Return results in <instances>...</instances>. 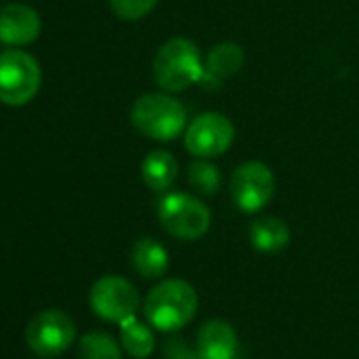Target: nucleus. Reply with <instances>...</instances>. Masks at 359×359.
<instances>
[{"label":"nucleus","instance_id":"nucleus-1","mask_svg":"<svg viewBox=\"0 0 359 359\" xmlns=\"http://www.w3.org/2000/svg\"><path fill=\"white\" fill-rule=\"evenodd\" d=\"M199 298L195 287L184 279H167L154 285L144 302V313L150 325L161 332L182 330L197 313Z\"/></svg>","mask_w":359,"mask_h":359},{"label":"nucleus","instance_id":"nucleus-2","mask_svg":"<svg viewBox=\"0 0 359 359\" xmlns=\"http://www.w3.org/2000/svg\"><path fill=\"white\" fill-rule=\"evenodd\" d=\"M152 76L165 91L177 93L203 81L205 70L197 45L189 39L175 36L161 45L152 62Z\"/></svg>","mask_w":359,"mask_h":359},{"label":"nucleus","instance_id":"nucleus-3","mask_svg":"<svg viewBox=\"0 0 359 359\" xmlns=\"http://www.w3.org/2000/svg\"><path fill=\"white\" fill-rule=\"evenodd\" d=\"M131 123L150 140L171 142L187 131V108L167 93H146L133 102Z\"/></svg>","mask_w":359,"mask_h":359},{"label":"nucleus","instance_id":"nucleus-4","mask_svg":"<svg viewBox=\"0 0 359 359\" xmlns=\"http://www.w3.org/2000/svg\"><path fill=\"white\" fill-rule=\"evenodd\" d=\"M41 66L30 53L22 49L0 53V102L3 104L24 106L32 102L41 89Z\"/></svg>","mask_w":359,"mask_h":359},{"label":"nucleus","instance_id":"nucleus-5","mask_svg":"<svg viewBox=\"0 0 359 359\" xmlns=\"http://www.w3.org/2000/svg\"><path fill=\"white\" fill-rule=\"evenodd\" d=\"M158 222L171 237L195 241L210 231L212 214L197 197L187 193H171L158 203Z\"/></svg>","mask_w":359,"mask_h":359},{"label":"nucleus","instance_id":"nucleus-6","mask_svg":"<svg viewBox=\"0 0 359 359\" xmlns=\"http://www.w3.org/2000/svg\"><path fill=\"white\" fill-rule=\"evenodd\" d=\"M275 195V175L269 165L260 161H248L233 171L231 197L233 203L245 212L256 214L269 205Z\"/></svg>","mask_w":359,"mask_h":359},{"label":"nucleus","instance_id":"nucleus-7","mask_svg":"<svg viewBox=\"0 0 359 359\" xmlns=\"http://www.w3.org/2000/svg\"><path fill=\"white\" fill-rule=\"evenodd\" d=\"M76 338L74 321L64 311H43L34 315L26 327V342L36 355L55 357L70 348Z\"/></svg>","mask_w":359,"mask_h":359},{"label":"nucleus","instance_id":"nucleus-8","mask_svg":"<svg viewBox=\"0 0 359 359\" xmlns=\"http://www.w3.org/2000/svg\"><path fill=\"white\" fill-rule=\"evenodd\" d=\"M89 300L97 317L112 323H123L125 319L135 315L140 304V294L137 287L125 277L108 275L93 283Z\"/></svg>","mask_w":359,"mask_h":359},{"label":"nucleus","instance_id":"nucleus-9","mask_svg":"<svg viewBox=\"0 0 359 359\" xmlns=\"http://www.w3.org/2000/svg\"><path fill=\"white\" fill-rule=\"evenodd\" d=\"M235 140V125L220 112L199 114L184 133V146L197 158H214L224 154Z\"/></svg>","mask_w":359,"mask_h":359},{"label":"nucleus","instance_id":"nucleus-10","mask_svg":"<svg viewBox=\"0 0 359 359\" xmlns=\"http://www.w3.org/2000/svg\"><path fill=\"white\" fill-rule=\"evenodd\" d=\"M43 30L41 15L22 3L0 5V43L9 47L32 45Z\"/></svg>","mask_w":359,"mask_h":359},{"label":"nucleus","instance_id":"nucleus-11","mask_svg":"<svg viewBox=\"0 0 359 359\" xmlns=\"http://www.w3.org/2000/svg\"><path fill=\"white\" fill-rule=\"evenodd\" d=\"M197 351L203 359H237L239 338L229 321L212 319L197 334Z\"/></svg>","mask_w":359,"mask_h":359},{"label":"nucleus","instance_id":"nucleus-12","mask_svg":"<svg viewBox=\"0 0 359 359\" xmlns=\"http://www.w3.org/2000/svg\"><path fill=\"white\" fill-rule=\"evenodd\" d=\"M177 177V161L167 150H152L142 161V180L150 191H167Z\"/></svg>","mask_w":359,"mask_h":359},{"label":"nucleus","instance_id":"nucleus-13","mask_svg":"<svg viewBox=\"0 0 359 359\" xmlns=\"http://www.w3.org/2000/svg\"><path fill=\"white\" fill-rule=\"evenodd\" d=\"M131 262H133V269L142 277L156 279V277L165 275V271L169 266V254L158 241H154L150 237H144V239L133 243Z\"/></svg>","mask_w":359,"mask_h":359},{"label":"nucleus","instance_id":"nucleus-14","mask_svg":"<svg viewBox=\"0 0 359 359\" xmlns=\"http://www.w3.org/2000/svg\"><path fill=\"white\" fill-rule=\"evenodd\" d=\"M290 229L281 218H260L250 229V241L252 245L262 254H275L281 252L290 243Z\"/></svg>","mask_w":359,"mask_h":359},{"label":"nucleus","instance_id":"nucleus-15","mask_svg":"<svg viewBox=\"0 0 359 359\" xmlns=\"http://www.w3.org/2000/svg\"><path fill=\"white\" fill-rule=\"evenodd\" d=\"M243 66V49L235 43H220L208 55L205 76L214 81H222L235 76Z\"/></svg>","mask_w":359,"mask_h":359},{"label":"nucleus","instance_id":"nucleus-16","mask_svg":"<svg viewBox=\"0 0 359 359\" xmlns=\"http://www.w3.org/2000/svg\"><path fill=\"white\" fill-rule=\"evenodd\" d=\"M118 325H121V342H123V348L129 355H133L137 359H144V357H148L154 351V334H152V330L148 325L140 323L135 319V315L129 317V319H125Z\"/></svg>","mask_w":359,"mask_h":359},{"label":"nucleus","instance_id":"nucleus-17","mask_svg":"<svg viewBox=\"0 0 359 359\" xmlns=\"http://www.w3.org/2000/svg\"><path fill=\"white\" fill-rule=\"evenodd\" d=\"M81 359H123L116 340L106 332H89L81 338Z\"/></svg>","mask_w":359,"mask_h":359},{"label":"nucleus","instance_id":"nucleus-18","mask_svg":"<svg viewBox=\"0 0 359 359\" xmlns=\"http://www.w3.org/2000/svg\"><path fill=\"white\" fill-rule=\"evenodd\" d=\"M189 180L203 195H216L220 189V171L216 165L208 163V158H199L189 167Z\"/></svg>","mask_w":359,"mask_h":359},{"label":"nucleus","instance_id":"nucleus-19","mask_svg":"<svg viewBox=\"0 0 359 359\" xmlns=\"http://www.w3.org/2000/svg\"><path fill=\"white\" fill-rule=\"evenodd\" d=\"M112 13L123 22H137L146 18L158 0H108Z\"/></svg>","mask_w":359,"mask_h":359},{"label":"nucleus","instance_id":"nucleus-20","mask_svg":"<svg viewBox=\"0 0 359 359\" xmlns=\"http://www.w3.org/2000/svg\"><path fill=\"white\" fill-rule=\"evenodd\" d=\"M163 359H203L199 351H193L184 340H169L163 351Z\"/></svg>","mask_w":359,"mask_h":359}]
</instances>
